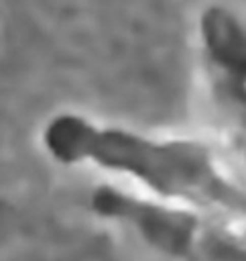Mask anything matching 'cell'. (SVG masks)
Segmentation results:
<instances>
[{
	"label": "cell",
	"mask_w": 246,
	"mask_h": 261,
	"mask_svg": "<svg viewBox=\"0 0 246 261\" xmlns=\"http://www.w3.org/2000/svg\"><path fill=\"white\" fill-rule=\"evenodd\" d=\"M89 208L108 220L132 226L152 249L181 261H246V228L136 198L112 186H100Z\"/></svg>",
	"instance_id": "obj_2"
},
{
	"label": "cell",
	"mask_w": 246,
	"mask_h": 261,
	"mask_svg": "<svg viewBox=\"0 0 246 261\" xmlns=\"http://www.w3.org/2000/svg\"><path fill=\"white\" fill-rule=\"evenodd\" d=\"M207 75L218 110L238 149L246 155V71L207 67Z\"/></svg>",
	"instance_id": "obj_3"
},
{
	"label": "cell",
	"mask_w": 246,
	"mask_h": 261,
	"mask_svg": "<svg viewBox=\"0 0 246 261\" xmlns=\"http://www.w3.org/2000/svg\"><path fill=\"white\" fill-rule=\"evenodd\" d=\"M43 145L61 163L91 161L140 179L159 196L203 212L246 218V188L224 173L205 143L150 139L126 128L98 126L77 114H59L47 122Z\"/></svg>",
	"instance_id": "obj_1"
}]
</instances>
